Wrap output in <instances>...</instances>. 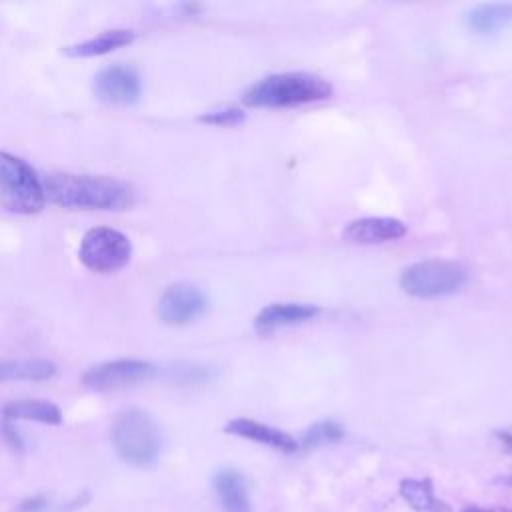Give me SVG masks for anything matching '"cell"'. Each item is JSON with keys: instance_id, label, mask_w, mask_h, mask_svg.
Segmentation results:
<instances>
[{"instance_id": "3957f363", "label": "cell", "mask_w": 512, "mask_h": 512, "mask_svg": "<svg viewBox=\"0 0 512 512\" xmlns=\"http://www.w3.org/2000/svg\"><path fill=\"white\" fill-rule=\"evenodd\" d=\"M112 444L124 462L132 466H148L160 454L162 434L148 412L130 408L114 420Z\"/></svg>"}, {"instance_id": "484cf974", "label": "cell", "mask_w": 512, "mask_h": 512, "mask_svg": "<svg viewBox=\"0 0 512 512\" xmlns=\"http://www.w3.org/2000/svg\"><path fill=\"white\" fill-rule=\"evenodd\" d=\"M502 482H506V484H512V474H508V476H504V478H502Z\"/></svg>"}, {"instance_id": "9a60e30c", "label": "cell", "mask_w": 512, "mask_h": 512, "mask_svg": "<svg viewBox=\"0 0 512 512\" xmlns=\"http://www.w3.org/2000/svg\"><path fill=\"white\" fill-rule=\"evenodd\" d=\"M4 420L18 422V420H30L40 424L56 426L62 422V410L48 400L38 398H24V400H12L2 408Z\"/></svg>"}, {"instance_id": "277c9868", "label": "cell", "mask_w": 512, "mask_h": 512, "mask_svg": "<svg viewBox=\"0 0 512 512\" xmlns=\"http://www.w3.org/2000/svg\"><path fill=\"white\" fill-rule=\"evenodd\" d=\"M0 204L12 214H36L46 204L44 182L36 170L6 150H0Z\"/></svg>"}, {"instance_id": "d6986e66", "label": "cell", "mask_w": 512, "mask_h": 512, "mask_svg": "<svg viewBox=\"0 0 512 512\" xmlns=\"http://www.w3.org/2000/svg\"><path fill=\"white\" fill-rule=\"evenodd\" d=\"M342 436H344V430H342V426L338 422L322 420V422L312 424L302 434V438L298 440V446H302V448H316V446H322V444L338 442Z\"/></svg>"}, {"instance_id": "8fae6325", "label": "cell", "mask_w": 512, "mask_h": 512, "mask_svg": "<svg viewBox=\"0 0 512 512\" xmlns=\"http://www.w3.org/2000/svg\"><path fill=\"white\" fill-rule=\"evenodd\" d=\"M224 430L228 434H234V436H240V438H248L252 442L266 444V446L282 450V452H296L300 448L298 440L292 438L288 432L272 428V426L256 422V420H250V418H234V420H230L226 424Z\"/></svg>"}, {"instance_id": "8992f818", "label": "cell", "mask_w": 512, "mask_h": 512, "mask_svg": "<svg viewBox=\"0 0 512 512\" xmlns=\"http://www.w3.org/2000/svg\"><path fill=\"white\" fill-rule=\"evenodd\" d=\"M80 262L98 274H112L132 258L130 238L110 226H94L84 232L78 246Z\"/></svg>"}, {"instance_id": "30bf717a", "label": "cell", "mask_w": 512, "mask_h": 512, "mask_svg": "<svg viewBox=\"0 0 512 512\" xmlns=\"http://www.w3.org/2000/svg\"><path fill=\"white\" fill-rule=\"evenodd\" d=\"M404 234H406V224L390 216L358 218V220H352L344 230V238L356 244L390 242V240L402 238Z\"/></svg>"}, {"instance_id": "44dd1931", "label": "cell", "mask_w": 512, "mask_h": 512, "mask_svg": "<svg viewBox=\"0 0 512 512\" xmlns=\"http://www.w3.org/2000/svg\"><path fill=\"white\" fill-rule=\"evenodd\" d=\"M244 118H246V114L240 108L224 106V108H216V110L202 114L200 122L212 124V126H236V124L244 122Z\"/></svg>"}, {"instance_id": "cb8c5ba5", "label": "cell", "mask_w": 512, "mask_h": 512, "mask_svg": "<svg viewBox=\"0 0 512 512\" xmlns=\"http://www.w3.org/2000/svg\"><path fill=\"white\" fill-rule=\"evenodd\" d=\"M496 438H498V442L504 446V450L512 452V428L496 430Z\"/></svg>"}, {"instance_id": "52a82bcc", "label": "cell", "mask_w": 512, "mask_h": 512, "mask_svg": "<svg viewBox=\"0 0 512 512\" xmlns=\"http://www.w3.org/2000/svg\"><path fill=\"white\" fill-rule=\"evenodd\" d=\"M156 374V366L138 360V358H118L106 360L96 366H90L82 374V384L94 392H108L124 386H132L138 382H146Z\"/></svg>"}, {"instance_id": "7a4b0ae2", "label": "cell", "mask_w": 512, "mask_h": 512, "mask_svg": "<svg viewBox=\"0 0 512 512\" xmlns=\"http://www.w3.org/2000/svg\"><path fill=\"white\" fill-rule=\"evenodd\" d=\"M332 94V86L308 72H282L270 74L250 88L244 90L242 100L250 106H264V108H286L308 104L316 100H324Z\"/></svg>"}, {"instance_id": "7c38bea8", "label": "cell", "mask_w": 512, "mask_h": 512, "mask_svg": "<svg viewBox=\"0 0 512 512\" xmlns=\"http://www.w3.org/2000/svg\"><path fill=\"white\" fill-rule=\"evenodd\" d=\"M320 312L314 304H302V302H276L266 308H262L254 320V326L258 332H272L276 328L292 326L304 320L314 318Z\"/></svg>"}, {"instance_id": "d4e9b609", "label": "cell", "mask_w": 512, "mask_h": 512, "mask_svg": "<svg viewBox=\"0 0 512 512\" xmlns=\"http://www.w3.org/2000/svg\"><path fill=\"white\" fill-rule=\"evenodd\" d=\"M460 512H510V510H498V508H482V506H464Z\"/></svg>"}, {"instance_id": "6da1fadb", "label": "cell", "mask_w": 512, "mask_h": 512, "mask_svg": "<svg viewBox=\"0 0 512 512\" xmlns=\"http://www.w3.org/2000/svg\"><path fill=\"white\" fill-rule=\"evenodd\" d=\"M46 200L70 210H124L132 204L130 184L114 176L54 172L42 178Z\"/></svg>"}, {"instance_id": "e0dca14e", "label": "cell", "mask_w": 512, "mask_h": 512, "mask_svg": "<svg viewBox=\"0 0 512 512\" xmlns=\"http://www.w3.org/2000/svg\"><path fill=\"white\" fill-rule=\"evenodd\" d=\"M56 364L46 358H16L0 362V382L26 380L40 382L56 376Z\"/></svg>"}, {"instance_id": "5bb4252c", "label": "cell", "mask_w": 512, "mask_h": 512, "mask_svg": "<svg viewBox=\"0 0 512 512\" xmlns=\"http://www.w3.org/2000/svg\"><path fill=\"white\" fill-rule=\"evenodd\" d=\"M214 492L224 512H250L246 478L234 468H222L214 474Z\"/></svg>"}, {"instance_id": "5b68a950", "label": "cell", "mask_w": 512, "mask_h": 512, "mask_svg": "<svg viewBox=\"0 0 512 512\" xmlns=\"http://www.w3.org/2000/svg\"><path fill=\"white\" fill-rule=\"evenodd\" d=\"M468 282V272L462 264L452 260H420L404 268L400 286L406 294L416 298H440L458 292Z\"/></svg>"}, {"instance_id": "ac0fdd59", "label": "cell", "mask_w": 512, "mask_h": 512, "mask_svg": "<svg viewBox=\"0 0 512 512\" xmlns=\"http://www.w3.org/2000/svg\"><path fill=\"white\" fill-rule=\"evenodd\" d=\"M400 496L418 512H450V508L434 496L428 478H404L400 482Z\"/></svg>"}, {"instance_id": "603a6c76", "label": "cell", "mask_w": 512, "mask_h": 512, "mask_svg": "<svg viewBox=\"0 0 512 512\" xmlns=\"http://www.w3.org/2000/svg\"><path fill=\"white\" fill-rule=\"evenodd\" d=\"M46 508H48V498L46 496H32V498H26L18 506V512H42Z\"/></svg>"}, {"instance_id": "9c48e42d", "label": "cell", "mask_w": 512, "mask_h": 512, "mask_svg": "<svg viewBox=\"0 0 512 512\" xmlns=\"http://www.w3.org/2000/svg\"><path fill=\"white\" fill-rule=\"evenodd\" d=\"M92 90L96 98L106 104L130 106L142 96V80L136 68L126 64H110L94 76Z\"/></svg>"}, {"instance_id": "ffe728a7", "label": "cell", "mask_w": 512, "mask_h": 512, "mask_svg": "<svg viewBox=\"0 0 512 512\" xmlns=\"http://www.w3.org/2000/svg\"><path fill=\"white\" fill-rule=\"evenodd\" d=\"M170 376L172 380L180 382V384H202L206 380L212 378V370L200 364H176L170 368Z\"/></svg>"}, {"instance_id": "7402d4cb", "label": "cell", "mask_w": 512, "mask_h": 512, "mask_svg": "<svg viewBox=\"0 0 512 512\" xmlns=\"http://www.w3.org/2000/svg\"><path fill=\"white\" fill-rule=\"evenodd\" d=\"M2 434L6 438V442L14 448V450H22L24 442H22V436L20 432L16 430V422H10V420H4L2 422Z\"/></svg>"}, {"instance_id": "2e32d148", "label": "cell", "mask_w": 512, "mask_h": 512, "mask_svg": "<svg viewBox=\"0 0 512 512\" xmlns=\"http://www.w3.org/2000/svg\"><path fill=\"white\" fill-rule=\"evenodd\" d=\"M466 24L476 34L498 32L512 24V2L478 4L468 12Z\"/></svg>"}, {"instance_id": "4fadbf2b", "label": "cell", "mask_w": 512, "mask_h": 512, "mask_svg": "<svg viewBox=\"0 0 512 512\" xmlns=\"http://www.w3.org/2000/svg\"><path fill=\"white\" fill-rule=\"evenodd\" d=\"M134 38H136L134 30L110 28V30H102L100 34H96L88 40L70 44L62 52L70 58H94V56H104V54H110L118 48H124L128 44H132Z\"/></svg>"}, {"instance_id": "ba28073f", "label": "cell", "mask_w": 512, "mask_h": 512, "mask_svg": "<svg viewBox=\"0 0 512 512\" xmlns=\"http://www.w3.org/2000/svg\"><path fill=\"white\" fill-rule=\"evenodd\" d=\"M208 298L202 288L190 282H174L158 298V318L168 326H184L204 314Z\"/></svg>"}]
</instances>
